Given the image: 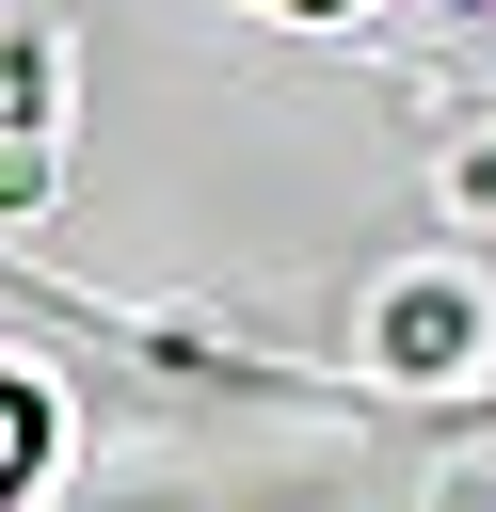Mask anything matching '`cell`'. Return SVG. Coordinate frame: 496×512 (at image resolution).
Listing matches in <instances>:
<instances>
[{
  "mask_svg": "<svg viewBox=\"0 0 496 512\" xmlns=\"http://www.w3.org/2000/svg\"><path fill=\"white\" fill-rule=\"evenodd\" d=\"M32 448H48V416H32V400H16V384H0V496H16V480H32Z\"/></svg>",
  "mask_w": 496,
  "mask_h": 512,
  "instance_id": "6da1fadb",
  "label": "cell"
},
{
  "mask_svg": "<svg viewBox=\"0 0 496 512\" xmlns=\"http://www.w3.org/2000/svg\"><path fill=\"white\" fill-rule=\"evenodd\" d=\"M288 16H336V0H288Z\"/></svg>",
  "mask_w": 496,
  "mask_h": 512,
  "instance_id": "7a4b0ae2",
  "label": "cell"
}]
</instances>
